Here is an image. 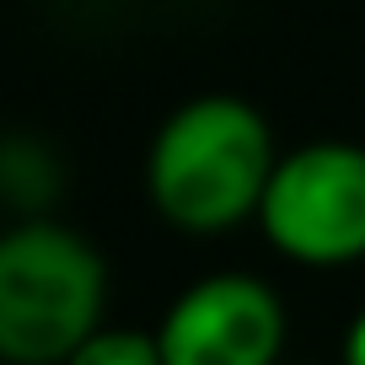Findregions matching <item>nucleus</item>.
<instances>
[{
	"label": "nucleus",
	"mask_w": 365,
	"mask_h": 365,
	"mask_svg": "<svg viewBox=\"0 0 365 365\" xmlns=\"http://www.w3.org/2000/svg\"><path fill=\"white\" fill-rule=\"evenodd\" d=\"M156 339L167 365H279L285 307L252 274H210L167 307Z\"/></svg>",
	"instance_id": "obj_4"
},
{
	"label": "nucleus",
	"mask_w": 365,
	"mask_h": 365,
	"mask_svg": "<svg viewBox=\"0 0 365 365\" xmlns=\"http://www.w3.org/2000/svg\"><path fill=\"white\" fill-rule=\"evenodd\" d=\"M263 237L307 269H339L365 258V150L322 145L290 150L258 205Z\"/></svg>",
	"instance_id": "obj_3"
},
{
	"label": "nucleus",
	"mask_w": 365,
	"mask_h": 365,
	"mask_svg": "<svg viewBox=\"0 0 365 365\" xmlns=\"http://www.w3.org/2000/svg\"><path fill=\"white\" fill-rule=\"evenodd\" d=\"M269 124L237 97H199L150 145V205L182 231H226L263 205L274 178Z\"/></svg>",
	"instance_id": "obj_1"
},
{
	"label": "nucleus",
	"mask_w": 365,
	"mask_h": 365,
	"mask_svg": "<svg viewBox=\"0 0 365 365\" xmlns=\"http://www.w3.org/2000/svg\"><path fill=\"white\" fill-rule=\"evenodd\" d=\"M65 365H167L161 360V339L140 328H97Z\"/></svg>",
	"instance_id": "obj_5"
},
{
	"label": "nucleus",
	"mask_w": 365,
	"mask_h": 365,
	"mask_svg": "<svg viewBox=\"0 0 365 365\" xmlns=\"http://www.w3.org/2000/svg\"><path fill=\"white\" fill-rule=\"evenodd\" d=\"M344 365H365V312L349 322V333H344Z\"/></svg>",
	"instance_id": "obj_6"
},
{
	"label": "nucleus",
	"mask_w": 365,
	"mask_h": 365,
	"mask_svg": "<svg viewBox=\"0 0 365 365\" xmlns=\"http://www.w3.org/2000/svg\"><path fill=\"white\" fill-rule=\"evenodd\" d=\"M108 296L103 258L54 220L0 237V354L11 365H65L97 333Z\"/></svg>",
	"instance_id": "obj_2"
}]
</instances>
